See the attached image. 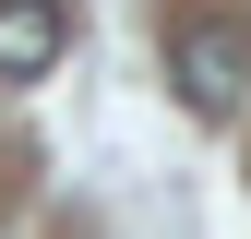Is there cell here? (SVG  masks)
<instances>
[{
	"instance_id": "6da1fadb",
	"label": "cell",
	"mask_w": 251,
	"mask_h": 239,
	"mask_svg": "<svg viewBox=\"0 0 251 239\" xmlns=\"http://www.w3.org/2000/svg\"><path fill=\"white\" fill-rule=\"evenodd\" d=\"M168 60H179V96H192V108H239V84H251V36L227 12H179Z\"/></svg>"
},
{
	"instance_id": "7a4b0ae2",
	"label": "cell",
	"mask_w": 251,
	"mask_h": 239,
	"mask_svg": "<svg viewBox=\"0 0 251 239\" xmlns=\"http://www.w3.org/2000/svg\"><path fill=\"white\" fill-rule=\"evenodd\" d=\"M60 48H72V12L60 0H0V84H36Z\"/></svg>"
}]
</instances>
